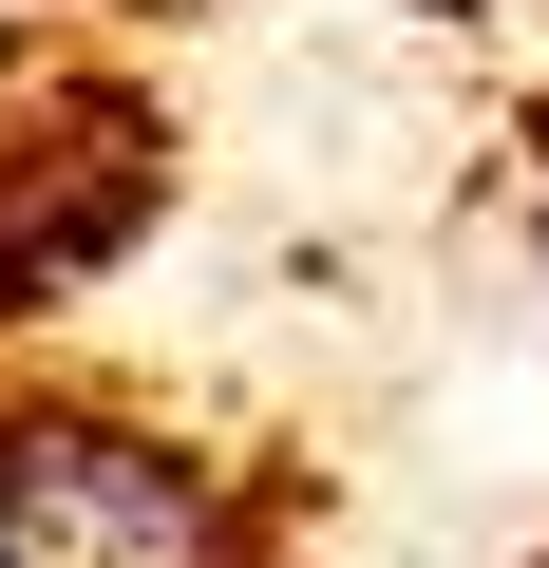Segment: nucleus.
<instances>
[{"label":"nucleus","instance_id":"obj_1","mask_svg":"<svg viewBox=\"0 0 549 568\" xmlns=\"http://www.w3.org/2000/svg\"><path fill=\"white\" fill-rule=\"evenodd\" d=\"M0 568H209V493L152 436L20 417L0 436Z\"/></svg>","mask_w":549,"mask_h":568}]
</instances>
